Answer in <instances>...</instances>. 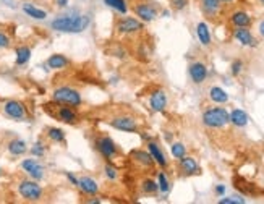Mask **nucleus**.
<instances>
[{
	"instance_id": "nucleus-1",
	"label": "nucleus",
	"mask_w": 264,
	"mask_h": 204,
	"mask_svg": "<svg viewBox=\"0 0 264 204\" xmlns=\"http://www.w3.org/2000/svg\"><path fill=\"white\" fill-rule=\"evenodd\" d=\"M91 25V17L89 15L78 13H67L56 17L50 21V29L57 31V33H68V34H80L83 31H86Z\"/></svg>"
},
{
	"instance_id": "nucleus-2",
	"label": "nucleus",
	"mask_w": 264,
	"mask_h": 204,
	"mask_svg": "<svg viewBox=\"0 0 264 204\" xmlns=\"http://www.w3.org/2000/svg\"><path fill=\"white\" fill-rule=\"evenodd\" d=\"M52 102L56 106H70L78 109L83 104L81 92L73 86H59L52 91Z\"/></svg>"
},
{
	"instance_id": "nucleus-3",
	"label": "nucleus",
	"mask_w": 264,
	"mask_h": 204,
	"mask_svg": "<svg viewBox=\"0 0 264 204\" xmlns=\"http://www.w3.org/2000/svg\"><path fill=\"white\" fill-rule=\"evenodd\" d=\"M203 125L211 130L225 128L230 123V112L225 107H209L203 112Z\"/></svg>"
},
{
	"instance_id": "nucleus-4",
	"label": "nucleus",
	"mask_w": 264,
	"mask_h": 204,
	"mask_svg": "<svg viewBox=\"0 0 264 204\" xmlns=\"http://www.w3.org/2000/svg\"><path fill=\"white\" fill-rule=\"evenodd\" d=\"M17 190L21 198L28 202H37L44 198V188L39 185L37 180H33V178L21 180L17 186Z\"/></svg>"
},
{
	"instance_id": "nucleus-5",
	"label": "nucleus",
	"mask_w": 264,
	"mask_h": 204,
	"mask_svg": "<svg viewBox=\"0 0 264 204\" xmlns=\"http://www.w3.org/2000/svg\"><path fill=\"white\" fill-rule=\"evenodd\" d=\"M94 146H96V151L102 156L104 161H107V162H112L119 154L117 143H115L112 136H109V135H99L94 141Z\"/></svg>"
},
{
	"instance_id": "nucleus-6",
	"label": "nucleus",
	"mask_w": 264,
	"mask_h": 204,
	"mask_svg": "<svg viewBox=\"0 0 264 204\" xmlns=\"http://www.w3.org/2000/svg\"><path fill=\"white\" fill-rule=\"evenodd\" d=\"M131 12L143 23H151L159 17L157 5L152 2H144V0H139V2H135L131 5Z\"/></svg>"
},
{
	"instance_id": "nucleus-7",
	"label": "nucleus",
	"mask_w": 264,
	"mask_h": 204,
	"mask_svg": "<svg viewBox=\"0 0 264 204\" xmlns=\"http://www.w3.org/2000/svg\"><path fill=\"white\" fill-rule=\"evenodd\" d=\"M115 29H117V33L122 36H135L144 29V23L141 20H138L136 17H127V15H123V17L119 18L117 23H115Z\"/></svg>"
},
{
	"instance_id": "nucleus-8",
	"label": "nucleus",
	"mask_w": 264,
	"mask_h": 204,
	"mask_svg": "<svg viewBox=\"0 0 264 204\" xmlns=\"http://www.w3.org/2000/svg\"><path fill=\"white\" fill-rule=\"evenodd\" d=\"M109 125H111L114 130H119V131H123V133H138L139 131L136 119L130 114L114 115L112 119L109 120Z\"/></svg>"
},
{
	"instance_id": "nucleus-9",
	"label": "nucleus",
	"mask_w": 264,
	"mask_h": 204,
	"mask_svg": "<svg viewBox=\"0 0 264 204\" xmlns=\"http://www.w3.org/2000/svg\"><path fill=\"white\" fill-rule=\"evenodd\" d=\"M4 114L15 122H23L28 117V109L21 100L10 99L4 104Z\"/></svg>"
},
{
	"instance_id": "nucleus-10",
	"label": "nucleus",
	"mask_w": 264,
	"mask_h": 204,
	"mask_svg": "<svg viewBox=\"0 0 264 204\" xmlns=\"http://www.w3.org/2000/svg\"><path fill=\"white\" fill-rule=\"evenodd\" d=\"M21 169H23V172H25V174L29 178L37 180V182H41V180H44V177H45V169H44V166L36 158L23 161L21 162Z\"/></svg>"
},
{
	"instance_id": "nucleus-11",
	"label": "nucleus",
	"mask_w": 264,
	"mask_h": 204,
	"mask_svg": "<svg viewBox=\"0 0 264 204\" xmlns=\"http://www.w3.org/2000/svg\"><path fill=\"white\" fill-rule=\"evenodd\" d=\"M167 104H169V97L164 89L157 88L149 94V109L154 114H162L167 109Z\"/></svg>"
},
{
	"instance_id": "nucleus-12",
	"label": "nucleus",
	"mask_w": 264,
	"mask_h": 204,
	"mask_svg": "<svg viewBox=\"0 0 264 204\" xmlns=\"http://www.w3.org/2000/svg\"><path fill=\"white\" fill-rule=\"evenodd\" d=\"M199 9L207 20L216 21L222 13V2L221 0H199Z\"/></svg>"
},
{
	"instance_id": "nucleus-13",
	"label": "nucleus",
	"mask_w": 264,
	"mask_h": 204,
	"mask_svg": "<svg viewBox=\"0 0 264 204\" xmlns=\"http://www.w3.org/2000/svg\"><path fill=\"white\" fill-rule=\"evenodd\" d=\"M54 115H56L57 120H60L62 123H67V125H76L80 122L76 109L70 107V106H57V111Z\"/></svg>"
},
{
	"instance_id": "nucleus-14",
	"label": "nucleus",
	"mask_w": 264,
	"mask_h": 204,
	"mask_svg": "<svg viewBox=\"0 0 264 204\" xmlns=\"http://www.w3.org/2000/svg\"><path fill=\"white\" fill-rule=\"evenodd\" d=\"M146 146H147V151H149V154L152 156L154 162H156V166H159L161 169H167L169 167V159H167L166 152L162 151V147L159 146L157 141L149 139L146 143Z\"/></svg>"
},
{
	"instance_id": "nucleus-15",
	"label": "nucleus",
	"mask_w": 264,
	"mask_h": 204,
	"mask_svg": "<svg viewBox=\"0 0 264 204\" xmlns=\"http://www.w3.org/2000/svg\"><path fill=\"white\" fill-rule=\"evenodd\" d=\"M188 75L193 84H203L207 80V67L203 62H193L188 67Z\"/></svg>"
},
{
	"instance_id": "nucleus-16",
	"label": "nucleus",
	"mask_w": 264,
	"mask_h": 204,
	"mask_svg": "<svg viewBox=\"0 0 264 204\" xmlns=\"http://www.w3.org/2000/svg\"><path fill=\"white\" fill-rule=\"evenodd\" d=\"M178 170H180L182 175L185 177L198 175L201 172L198 161L195 158H191V156H183L182 159H178Z\"/></svg>"
},
{
	"instance_id": "nucleus-17",
	"label": "nucleus",
	"mask_w": 264,
	"mask_h": 204,
	"mask_svg": "<svg viewBox=\"0 0 264 204\" xmlns=\"http://www.w3.org/2000/svg\"><path fill=\"white\" fill-rule=\"evenodd\" d=\"M232 37L243 47H258V41H256L250 28H235L234 33H232Z\"/></svg>"
},
{
	"instance_id": "nucleus-18",
	"label": "nucleus",
	"mask_w": 264,
	"mask_h": 204,
	"mask_svg": "<svg viewBox=\"0 0 264 204\" xmlns=\"http://www.w3.org/2000/svg\"><path fill=\"white\" fill-rule=\"evenodd\" d=\"M130 159L143 169H151L156 166V162H154L149 151H144V149H133V151L130 152Z\"/></svg>"
},
{
	"instance_id": "nucleus-19",
	"label": "nucleus",
	"mask_w": 264,
	"mask_h": 204,
	"mask_svg": "<svg viewBox=\"0 0 264 204\" xmlns=\"http://www.w3.org/2000/svg\"><path fill=\"white\" fill-rule=\"evenodd\" d=\"M229 21L234 28H250L253 23V18H251V15L245 10H234L230 13Z\"/></svg>"
},
{
	"instance_id": "nucleus-20",
	"label": "nucleus",
	"mask_w": 264,
	"mask_h": 204,
	"mask_svg": "<svg viewBox=\"0 0 264 204\" xmlns=\"http://www.w3.org/2000/svg\"><path fill=\"white\" fill-rule=\"evenodd\" d=\"M76 188H78L81 194L84 196H94L99 193V183L92 177H88V175H83L78 178V186Z\"/></svg>"
},
{
	"instance_id": "nucleus-21",
	"label": "nucleus",
	"mask_w": 264,
	"mask_h": 204,
	"mask_svg": "<svg viewBox=\"0 0 264 204\" xmlns=\"http://www.w3.org/2000/svg\"><path fill=\"white\" fill-rule=\"evenodd\" d=\"M21 10L25 12V15H26V17H29L31 20H36V21H44L45 18H47V12L42 10V9H39V7H36L34 4H29V2L23 4Z\"/></svg>"
},
{
	"instance_id": "nucleus-22",
	"label": "nucleus",
	"mask_w": 264,
	"mask_h": 204,
	"mask_svg": "<svg viewBox=\"0 0 264 204\" xmlns=\"http://www.w3.org/2000/svg\"><path fill=\"white\" fill-rule=\"evenodd\" d=\"M70 59L64 54H52V56L47 59L45 65L49 67V70H65L67 67H70Z\"/></svg>"
},
{
	"instance_id": "nucleus-23",
	"label": "nucleus",
	"mask_w": 264,
	"mask_h": 204,
	"mask_svg": "<svg viewBox=\"0 0 264 204\" xmlns=\"http://www.w3.org/2000/svg\"><path fill=\"white\" fill-rule=\"evenodd\" d=\"M7 151H9L13 158H20V156L28 152V144L26 141H23L20 138H13L12 141H9V144H7Z\"/></svg>"
},
{
	"instance_id": "nucleus-24",
	"label": "nucleus",
	"mask_w": 264,
	"mask_h": 204,
	"mask_svg": "<svg viewBox=\"0 0 264 204\" xmlns=\"http://www.w3.org/2000/svg\"><path fill=\"white\" fill-rule=\"evenodd\" d=\"M196 36H198V41L201 42V45H204V47L211 45V42H213L211 29H209L206 21H199L196 25Z\"/></svg>"
},
{
	"instance_id": "nucleus-25",
	"label": "nucleus",
	"mask_w": 264,
	"mask_h": 204,
	"mask_svg": "<svg viewBox=\"0 0 264 204\" xmlns=\"http://www.w3.org/2000/svg\"><path fill=\"white\" fill-rule=\"evenodd\" d=\"M248 122H250V117L245 111L242 109H234V111L230 112V123L234 125L237 128H245Z\"/></svg>"
},
{
	"instance_id": "nucleus-26",
	"label": "nucleus",
	"mask_w": 264,
	"mask_h": 204,
	"mask_svg": "<svg viewBox=\"0 0 264 204\" xmlns=\"http://www.w3.org/2000/svg\"><path fill=\"white\" fill-rule=\"evenodd\" d=\"M209 99L214 104H227L229 102V94L225 89H222L221 86H213L211 89H209Z\"/></svg>"
},
{
	"instance_id": "nucleus-27",
	"label": "nucleus",
	"mask_w": 264,
	"mask_h": 204,
	"mask_svg": "<svg viewBox=\"0 0 264 204\" xmlns=\"http://www.w3.org/2000/svg\"><path fill=\"white\" fill-rule=\"evenodd\" d=\"M139 190H141L143 194L146 196H154L159 193V185H157V180H154L151 177H146L143 178V182L139 183Z\"/></svg>"
},
{
	"instance_id": "nucleus-28",
	"label": "nucleus",
	"mask_w": 264,
	"mask_h": 204,
	"mask_svg": "<svg viewBox=\"0 0 264 204\" xmlns=\"http://www.w3.org/2000/svg\"><path fill=\"white\" fill-rule=\"evenodd\" d=\"M104 5L107 9H111L114 12H117L119 15H127L130 12V7H128V0H102Z\"/></svg>"
},
{
	"instance_id": "nucleus-29",
	"label": "nucleus",
	"mask_w": 264,
	"mask_h": 204,
	"mask_svg": "<svg viewBox=\"0 0 264 204\" xmlns=\"http://www.w3.org/2000/svg\"><path fill=\"white\" fill-rule=\"evenodd\" d=\"M29 60H31V47L20 45L15 49V64H17L18 67L26 65Z\"/></svg>"
},
{
	"instance_id": "nucleus-30",
	"label": "nucleus",
	"mask_w": 264,
	"mask_h": 204,
	"mask_svg": "<svg viewBox=\"0 0 264 204\" xmlns=\"http://www.w3.org/2000/svg\"><path fill=\"white\" fill-rule=\"evenodd\" d=\"M45 136H47L52 143H57V144L65 143V138H67L65 131L62 128H57V127H50V128L45 130Z\"/></svg>"
},
{
	"instance_id": "nucleus-31",
	"label": "nucleus",
	"mask_w": 264,
	"mask_h": 204,
	"mask_svg": "<svg viewBox=\"0 0 264 204\" xmlns=\"http://www.w3.org/2000/svg\"><path fill=\"white\" fill-rule=\"evenodd\" d=\"M104 177H105V180L107 182H117L119 180V169L114 166L112 162H107L105 161V164H104Z\"/></svg>"
},
{
	"instance_id": "nucleus-32",
	"label": "nucleus",
	"mask_w": 264,
	"mask_h": 204,
	"mask_svg": "<svg viewBox=\"0 0 264 204\" xmlns=\"http://www.w3.org/2000/svg\"><path fill=\"white\" fill-rule=\"evenodd\" d=\"M157 185H159V193L162 196H166L170 191V180L164 170H161L157 174Z\"/></svg>"
},
{
	"instance_id": "nucleus-33",
	"label": "nucleus",
	"mask_w": 264,
	"mask_h": 204,
	"mask_svg": "<svg viewBox=\"0 0 264 204\" xmlns=\"http://www.w3.org/2000/svg\"><path fill=\"white\" fill-rule=\"evenodd\" d=\"M170 154H172L174 159H182L183 156H186V146L180 141H175V143L170 144Z\"/></svg>"
},
{
	"instance_id": "nucleus-34",
	"label": "nucleus",
	"mask_w": 264,
	"mask_h": 204,
	"mask_svg": "<svg viewBox=\"0 0 264 204\" xmlns=\"http://www.w3.org/2000/svg\"><path fill=\"white\" fill-rule=\"evenodd\" d=\"M45 151H47V147H45V144L42 143L41 139H39V141H36V143H34L33 146H31V149H29L31 156H33V158H36V159L44 158V156H45Z\"/></svg>"
},
{
	"instance_id": "nucleus-35",
	"label": "nucleus",
	"mask_w": 264,
	"mask_h": 204,
	"mask_svg": "<svg viewBox=\"0 0 264 204\" xmlns=\"http://www.w3.org/2000/svg\"><path fill=\"white\" fill-rule=\"evenodd\" d=\"M217 202L219 204H245L246 199L242 194H232V196H221Z\"/></svg>"
},
{
	"instance_id": "nucleus-36",
	"label": "nucleus",
	"mask_w": 264,
	"mask_h": 204,
	"mask_svg": "<svg viewBox=\"0 0 264 204\" xmlns=\"http://www.w3.org/2000/svg\"><path fill=\"white\" fill-rule=\"evenodd\" d=\"M243 67H245L243 60L237 59V60L232 62V65H230V73H232V76H238L240 73L243 72Z\"/></svg>"
},
{
	"instance_id": "nucleus-37",
	"label": "nucleus",
	"mask_w": 264,
	"mask_h": 204,
	"mask_svg": "<svg viewBox=\"0 0 264 204\" xmlns=\"http://www.w3.org/2000/svg\"><path fill=\"white\" fill-rule=\"evenodd\" d=\"M169 4H170V7H172V10L182 12L190 5V0H169Z\"/></svg>"
},
{
	"instance_id": "nucleus-38",
	"label": "nucleus",
	"mask_w": 264,
	"mask_h": 204,
	"mask_svg": "<svg viewBox=\"0 0 264 204\" xmlns=\"http://www.w3.org/2000/svg\"><path fill=\"white\" fill-rule=\"evenodd\" d=\"M10 36L4 33V31H0V49H7V47H10Z\"/></svg>"
},
{
	"instance_id": "nucleus-39",
	"label": "nucleus",
	"mask_w": 264,
	"mask_h": 204,
	"mask_svg": "<svg viewBox=\"0 0 264 204\" xmlns=\"http://www.w3.org/2000/svg\"><path fill=\"white\" fill-rule=\"evenodd\" d=\"M65 177H67V180L70 183H72L73 186H78V177H75L72 172H65Z\"/></svg>"
},
{
	"instance_id": "nucleus-40",
	"label": "nucleus",
	"mask_w": 264,
	"mask_h": 204,
	"mask_svg": "<svg viewBox=\"0 0 264 204\" xmlns=\"http://www.w3.org/2000/svg\"><path fill=\"white\" fill-rule=\"evenodd\" d=\"M225 191H227V188H225V185H222V183L221 185H216V188H214V193L219 196V198L225 194Z\"/></svg>"
},
{
	"instance_id": "nucleus-41",
	"label": "nucleus",
	"mask_w": 264,
	"mask_h": 204,
	"mask_svg": "<svg viewBox=\"0 0 264 204\" xmlns=\"http://www.w3.org/2000/svg\"><path fill=\"white\" fill-rule=\"evenodd\" d=\"M54 4H56L59 9L64 10V9H68L70 7V0H54Z\"/></svg>"
},
{
	"instance_id": "nucleus-42",
	"label": "nucleus",
	"mask_w": 264,
	"mask_h": 204,
	"mask_svg": "<svg viewBox=\"0 0 264 204\" xmlns=\"http://www.w3.org/2000/svg\"><path fill=\"white\" fill-rule=\"evenodd\" d=\"M86 202L88 204H100L102 201H100V198H97V194H94V196H91L89 199H86Z\"/></svg>"
},
{
	"instance_id": "nucleus-43",
	"label": "nucleus",
	"mask_w": 264,
	"mask_h": 204,
	"mask_svg": "<svg viewBox=\"0 0 264 204\" xmlns=\"http://www.w3.org/2000/svg\"><path fill=\"white\" fill-rule=\"evenodd\" d=\"M138 133H139V136H141V139L144 141V143H147V141H149V139H152V136H151V135H147L146 131H138Z\"/></svg>"
},
{
	"instance_id": "nucleus-44",
	"label": "nucleus",
	"mask_w": 264,
	"mask_h": 204,
	"mask_svg": "<svg viewBox=\"0 0 264 204\" xmlns=\"http://www.w3.org/2000/svg\"><path fill=\"white\" fill-rule=\"evenodd\" d=\"M258 31H259V34H261V36L264 37V20H262V21L259 23V26H258Z\"/></svg>"
},
{
	"instance_id": "nucleus-45",
	"label": "nucleus",
	"mask_w": 264,
	"mask_h": 204,
	"mask_svg": "<svg viewBox=\"0 0 264 204\" xmlns=\"http://www.w3.org/2000/svg\"><path fill=\"white\" fill-rule=\"evenodd\" d=\"M166 141H172V135L169 131H166Z\"/></svg>"
},
{
	"instance_id": "nucleus-46",
	"label": "nucleus",
	"mask_w": 264,
	"mask_h": 204,
	"mask_svg": "<svg viewBox=\"0 0 264 204\" xmlns=\"http://www.w3.org/2000/svg\"><path fill=\"white\" fill-rule=\"evenodd\" d=\"M161 15H162V17H169V15H170V12H169V10H164V12H162Z\"/></svg>"
},
{
	"instance_id": "nucleus-47",
	"label": "nucleus",
	"mask_w": 264,
	"mask_h": 204,
	"mask_svg": "<svg viewBox=\"0 0 264 204\" xmlns=\"http://www.w3.org/2000/svg\"><path fill=\"white\" fill-rule=\"evenodd\" d=\"M222 4H232V2H235V0H221Z\"/></svg>"
},
{
	"instance_id": "nucleus-48",
	"label": "nucleus",
	"mask_w": 264,
	"mask_h": 204,
	"mask_svg": "<svg viewBox=\"0 0 264 204\" xmlns=\"http://www.w3.org/2000/svg\"><path fill=\"white\" fill-rule=\"evenodd\" d=\"M259 4H261V5H264V0H259Z\"/></svg>"
},
{
	"instance_id": "nucleus-49",
	"label": "nucleus",
	"mask_w": 264,
	"mask_h": 204,
	"mask_svg": "<svg viewBox=\"0 0 264 204\" xmlns=\"http://www.w3.org/2000/svg\"><path fill=\"white\" fill-rule=\"evenodd\" d=\"M0 174H2V167H0Z\"/></svg>"
}]
</instances>
